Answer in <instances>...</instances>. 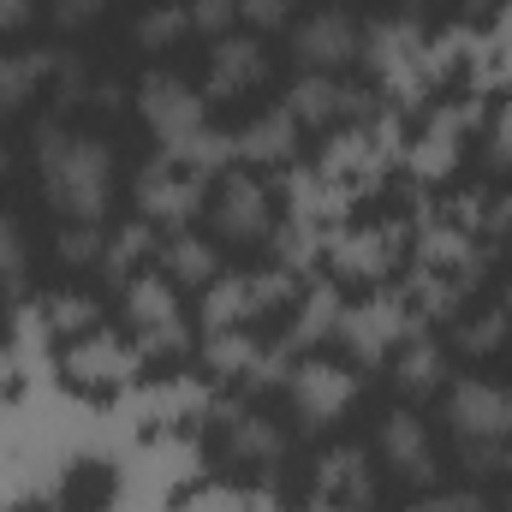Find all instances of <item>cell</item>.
I'll return each instance as SVG.
<instances>
[{"label": "cell", "mask_w": 512, "mask_h": 512, "mask_svg": "<svg viewBox=\"0 0 512 512\" xmlns=\"http://www.w3.org/2000/svg\"><path fill=\"white\" fill-rule=\"evenodd\" d=\"M6 173H12V155H6V149H0V179H6Z\"/></svg>", "instance_id": "cell-41"}, {"label": "cell", "mask_w": 512, "mask_h": 512, "mask_svg": "<svg viewBox=\"0 0 512 512\" xmlns=\"http://www.w3.org/2000/svg\"><path fill=\"white\" fill-rule=\"evenodd\" d=\"M507 334H512V316L501 310V304H489V310H477L471 322H459L453 352H459V358H489V352H501Z\"/></svg>", "instance_id": "cell-25"}, {"label": "cell", "mask_w": 512, "mask_h": 512, "mask_svg": "<svg viewBox=\"0 0 512 512\" xmlns=\"http://www.w3.org/2000/svg\"><path fill=\"white\" fill-rule=\"evenodd\" d=\"M292 6H298V0H239V24H251V30H280V24L292 18Z\"/></svg>", "instance_id": "cell-34"}, {"label": "cell", "mask_w": 512, "mask_h": 512, "mask_svg": "<svg viewBox=\"0 0 512 512\" xmlns=\"http://www.w3.org/2000/svg\"><path fill=\"white\" fill-rule=\"evenodd\" d=\"M286 393H292V411L304 429H328L358 405V376L334 358H304L286 370Z\"/></svg>", "instance_id": "cell-7"}, {"label": "cell", "mask_w": 512, "mask_h": 512, "mask_svg": "<svg viewBox=\"0 0 512 512\" xmlns=\"http://www.w3.org/2000/svg\"><path fill=\"white\" fill-rule=\"evenodd\" d=\"M36 18V0H0V30H24Z\"/></svg>", "instance_id": "cell-37"}, {"label": "cell", "mask_w": 512, "mask_h": 512, "mask_svg": "<svg viewBox=\"0 0 512 512\" xmlns=\"http://www.w3.org/2000/svg\"><path fill=\"white\" fill-rule=\"evenodd\" d=\"M60 48H24V54H0V120L24 114L36 102V90L54 78Z\"/></svg>", "instance_id": "cell-18"}, {"label": "cell", "mask_w": 512, "mask_h": 512, "mask_svg": "<svg viewBox=\"0 0 512 512\" xmlns=\"http://www.w3.org/2000/svg\"><path fill=\"white\" fill-rule=\"evenodd\" d=\"M149 251H155V239H149V221H137V227H126V233H114V239H108V251H102L108 280H131V268H137Z\"/></svg>", "instance_id": "cell-28"}, {"label": "cell", "mask_w": 512, "mask_h": 512, "mask_svg": "<svg viewBox=\"0 0 512 512\" xmlns=\"http://www.w3.org/2000/svg\"><path fill=\"white\" fill-rule=\"evenodd\" d=\"M501 310H507V316H512V286H507V304H501Z\"/></svg>", "instance_id": "cell-42"}, {"label": "cell", "mask_w": 512, "mask_h": 512, "mask_svg": "<svg viewBox=\"0 0 512 512\" xmlns=\"http://www.w3.org/2000/svg\"><path fill=\"white\" fill-rule=\"evenodd\" d=\"M298 120L286 114V102L280 108H262L251 114L245 126L233 131V143H239V161H256V167H286L292 155H298Z\"/></svg>", "instance_id": "cell-17"}, {"label": "cell", "mask_w": 512, "mask_h": 512, "mask_svg": "<svg viewBox=\"0 0 512 512\" xmlns=\"http://www.w3.org/2000/svg\"><path fill=\"white\" fill-rule=\"evenodd\" d=\"M42 316H48V334H84V328H96V304L84 292L42 298Z\"/></svg>", "instance_id": "cell-30"}, {"label": "cell", "mask_w": 512, "mask_h": 512, "mask_svg": "<svg viewBox=\"0 0 512 512\" xmlns=\"http://www.w3.org/2000/svg\"><path fill=\"white\" fill-rule=\"evenodd\" d=\"M209 203V179H197L191 167H179L173 155H155L143 173H137V209L149 227H167V233H185Z\"/></svg>", "instance_id": "cell-5"}, {"label": "cell", "mask_w": 512, "mask_h": 512, "mask_svg": "<svg viewBox=\"0 0 512 512\" xmlns=\"http://www.w3.org/2000/svg\"><path fill=\"white\" fill-rule=\"evenodd\" d=\"M340 316H346V304H340V292L334 286H310L304 298H298V316H292V328H286V352H310V346H322V340H334L340 334Z\"/></svg>", "instance_id": "cell-22"}, {"label": "cell", "mask_w": 512, "mask_h": 512, "mask_svg": "<svg viewBox=\"0 0 512 512\" xmlns=\"http://www.w3.org/2000/svg\"><path fill=\"white\" fill-rule=\"evenodd\" d=\"M393 387L405 399H429L435 387H447V352L429 340V334H411L393 358Z\"/></svg>", "instance_id": "cell-21"}, {"label": "cell", "mask_w": 512, "mask_h": 512, "mask_svg": "<svg viewBox=\"0 0 512 512\" xmlns=\"http://www.w3.org/2000/svg\"><path fill=\"white\" fill-rule=\"evenodd\" d=\"M501 471H512V387H507V435H501Z\"/></svg>", "instance_id": "cell-39"}, {"label": "cell", "mask_w": 512, "mask_h": 512, "mask_svg": "<svg viewBox=\"0 0 512 512\" xmlns=\"http://www.w3.org/2000/svg\"><path fill=\"white\" fill-rule=\"evenodd\" d=\"M417 6H423V0H405V12H417Z\"/></svg>", "instance_id": "cell-43"}, {"label": "cell", "mask_w": 512, "mask_h": 512, "mask_svg": "<svg viewBox=\"0 0 512 512\" xmlns=\"http://www.w3.org/2000/svg\"><path fill=\"white\" fill-rule=\"evenodd\" d=\"M54 96H60V114L78 108V102H90V72H84L78 54H60V66H54Z\"/></svg>", "instance_id": "cell-32"}, {"label": "cell", "mask_w": 512, "mask_h": 512, "mask_svg": "<svg viewBox=\"0 0 512 512\" xmlns=\"http://www.w3.org/2000/svg\"><path fill=\"white\" fill-rule=\"evenodd\" d=\"M358 48H364V24L346 6H322L292 30V60L310 72H340L358 60Z\"/></svg>", "instance_id": "cell-9"}, {"label": "cell", "mask_w": 512, "mask_h": 512, "mask_svg": "<svg viewBox=\"0 0 512 512\" xmlns=\"http://www.w3.org/2000/svg\"><path fill=\"white\" fill-rule=\"evenodd\" d=\"M316 495L346 512H370L376 501V477H370V453L364 447H328L316 459Z\"/></svg>", "instance_id": "cell-16"}, {"label": "cell", "mask_w": 512, "mask_h": 512, "mask_svg": "<svg viewBox=\"0 0 512 512\" xmlns=\"http://www.w3.org/2000/svg\"><path fill=\"white\" fill-rule=\"evenodd\" d=\"M221 417H227V447H233V459H245V465H280L286 435H280L274 417H262L251 405H221Z\"/></svg>", "instance_id": "cell-19"}, {"label": "cell", "mask_w": 512, "mask_h": 512, "mask_svg": "<svg viewBox=\"0 0 512 512\" xmlns=\"http://www.w3.org/2000/svg\"><path fill=\"white\" fill-rule=\"evenodd\" d=\"M286 114H292L298 126L322 131V126H334V120H364V114H370V96L352 90V84H340L334 72H304V78L286 90Z\"/></svg>", "instance_id": "cell-12"}, {"label": "cell", "mask_w": 512, "mask_h": 512, "mask_svg": "<svg viewBox=\"0 0 512 512\" xmlns=\"http://www.w3.org/2000/svg\"><path fill=\"white\" fill-rule=\"evenodd\" d=\"M102 6H108V0H48V18H54L60 30H84L90 18H102Z\"/></svg>", "instance_id": "cell-35"}, {"label": "cell", "mask_w": 512, "mask_h": 512, "mask_svg": "<svg viewBox=\"0 0 512 512\" xmlns=\"http://www.w3.org/2000/svg\"><path fill=\"white\" fill-rule=\"evenodd\" d=\"M102 251H108L102 221H66V227H60V239H54V256H60L66 268H90Z\"/></svg>", "instance_id": "cell-27"}, {"label": "cell", "mask_w": 512, "mask_h": 512, "mask_svg": "<svg viewBox=\"0 0 512 512\" xmlns=\"http://www.w3.org/2000/svg\"><path fill=\"white\" fill-rule=\"evenodd\" d=\"M137 364H143V346L137 340H120V334H84V340H72L66 346V376L84 387H114L137 376Z\"/></svg>", "instance_id": "cell-14"}, {"label": "cell", "mask_w": 512, "mask_h": 512, "mask_svg": "<svg viewBox=\"0 0 512 512\" xmlns=\"http://www.w3.org/2000/svg\"><path fill=\"white\" fill-rule=\"evenodd\" d=\"M185 12H191V30H203V36H233V24H239V0H185Z\"/></svg>", "instance_id": "cell-31"}, {"label": "cell", "mask_w": 512, "mask_h": 512, "mask_svg": "<svg viewBox=\"0 0 512 512\" xmlns=\"http://www.w3.org/2000/svg\"><path fill=\"white\" fill-rule=\"evenodd\" d=\"M161 155H167V149H161ZM173 161H179V167H191L197 179H209V173H227V167L239 161V143H233V131L203 126L185 149H173Z\"/></svg>", "instance_id": "cell-24"}, {"label": "cell", "mask_w": 512, "mask_h": 512, "mask_svg": "<svg viewBox=\"0 0 512 512\" xmlns=\"http://www.w3.org/2000/svg\"><path fill=\"white\" fill-rule=\"evenodd\" d=\"M137 114H143V126L161 137V149L173 155V149H185L197 131L209 126V102H203V90H191L185 78H173V72H143V84H137Z\"/></svg>", "instance_id": "cell-3"}, {"label": "cell", "mask_w": 512, "mask_h": 512, "mask_svg": "<svg viewBox=\"0 0 512 512\" xmlns=\"http://www.w3.org/2000/svg\"><path fill=\"white\" fill-rule=\"evenodd\" d=\"M411 334H417V310H411L405 292H376V298H364V304H352L340 316V340H346V352L358 364H382Z\"/></svg>", "instance_id": "cell-6"}, {"label": "cell", "mask_w": 512, "mask_h": 512, "mask_svg": "<svg viewBox=\"0 0 512 512\" xmlns=\"http://www.w3.org/2000/svg\"><path fill=\"white\" fill-rule=\"evenodd\" d=\"M399 245H405V233H399V227L352 233V239H340V245H334V268H340V274H358V280H376V274H387V268L399 262Z\"/></svg>", "instance_id": "cell-23"}, {"label": "cell", "mask_w": 512, "mask_h": 512, "mask_svg": "<svg viewBox=\"0 0 512 512\" xmlns=\"http://www.w3.org/2000/svg\"><path fill=\"white\" fill-rule=\"evenodd\" d=\"M126 322L143 352H185V310H179L173 280H161V274L126 280Z\"/></svg>", "instance_id": "cell-8"}, {"label": "cell", "mask_w": 512, "mask_h": 512, "mask_svg": "<svg viewBox=\"0 0 512 512\" xmlns=\"http://www.w3.org/2000/svg\"><path fill=\"white\" fill-rule=\"evenodd\" d=\"M292 298V274L286 268H262V274H221L203 286V328H251L268 310H280Z\"/></svg>", "instance_id": "cell-2"}, {"label": "cell", "mask_w": 512, "mask_h": 512, "mask_svg": "<svg viewBox=\"0 0 512 512\" xmlns=\"http://www.w3.org/2000/svg\"><path fill=\"white\" fill-rule=\"evenodd\" d=\"M185 30H191V12L179 0H161V6H149L137 18V48H173Z\"/></svg>", "instance_id": "cell-26"}, {"label": "cell", "mask_w": 512, "mask_h": 512, "mask_svg": "<svg viewBox=\"0 0 512 512\" xmlns=\"http://www.w3.org/2000/svg\"><path fill=\"white\" fill-rule=\"evenodd\" d=\"M364 66L382 78L393 96H417V72H423V24L417 12H387V18H370L364 24Z\"/></svg>", "instance_id": "cell-4"}, {"label": "cell", "mask_w": 512, "mask_h": 512, "mask_svg": "<svg viewBox=\"0 0 512 512\" xmlns=\"http://www.w3.org/2000/svg\"><path fill=\"white\" fill-rule=\"evenodd\" d=\"M459 6H465V12H471V18H477V12H489V6H495V0H459Z\"/></svg>", "instance_id": "cell-40"}, {"label": "cell", "mask_w": 512, "mask_h": 512, "mask_svg": "<svg viewBox=\"0 0 512 512\" xmlns=\"http://www.w3.org/2000/svg\"><path fill=\"white\" fill-rule=\"evenodd\" d=\"M268 78V54L256 36H221L203 66V102H239Z\"/></svg>", "instance_id": "cell-13"}, {"label": "cell", "mask_w": 512, "mask_h": 512, "mask_svg": "<svg viewBox=\"0 0 512 512\" xmlns=\"http://www.w3.org/2000/svg\"><path fill=\"white\" fill-rule=\"evenodd\" d=\"M453 149H459V126L435 120V131H429V143L417 149V173H441V167H453Z\"/></svg>", "instance_id": "cell-33"}, {"label": "cell", "mask_w": 512, "mask_h": 512, "mask_svg": "<svg viewBox=\"0 0 512 512\" xmlns=\"http://www.w3.org/2000/svg\"><path fill=\"white\" fill-rule=\"evenodd\" d=\"M405 512H489V501L471 495V489H459V495H423V501H411Z\"/></svg>", "instance_id": "cell-36"}, {"label": "cell", "mask_w": 512, "mask_h": 512, "mask_svg": "<svg viewBox=\"0 0 512 512\" xmlns=\"http://www.w3.org/2000/svg\"><path fill=\"white\" fill-rule=\"evenodd\" d=\"M155 256H161V274L173 286H209V280H221V251L209 239H197V233H167L155 245Z\"/></svg>", "instance_id": "cell-20"}, {"label": "cell", "mask_w": 512, "mask_h": 512, "mask_svg": "<svg viewBox=\"0 0 512 512\" xmlns=\"http://www.w3.org/2000/svg\"><path fill=\"white\" fill-rule=\"evenodd\" d=\"M441 411H447L453 441H501L507 435V387H495V382H477V376L453 382L447 399H441Z\"/></svg>", "instance_id": "cell-11"}, {"label": "cell", "mask_w": 512, "mask_h": 512, "mask_svg": "<svg viewBox=\"0 0 512 512\" xmlns=\"http://www.w3.org/2000/svg\"><path fill=\"white\" fill-rule=\"evenodd\" d=\"M24 268H30L24 227H18V215L0 209V292H18V286H24Z\"/></svg>", "instance_id": "cell-29"}, {"label": "cell", "mask_w": 512, "mask_h": 512, "mask_svg": "<svg viewBox=\"0 0 512 512\" xmlns=\"http://www.w3.org/2000/svg\"><path fill=\"white\" fill-rule=\"evenodd\" d=\"M209 221L221 239L233 245H256V239H274V197L256 185V173H227L215 203H209Z\"/></svg>", "instance_id": "cell-10"}, {"label": "cell", "mask_w": 512, "mask_h": 512, "mask_svg": "<svg viewBox=\"0 0 512 512\" xmlns=\"http://www.w3.org/2000/svg\"><path fill=\"white\" fill-rule=\"evenodd\" d=\"M36 167H42V197L66 221H102L114 203V149L90 131H72L66 120L36 126Z\"/></svg>", "instance_id": "cell-1"}, {"label": "cell", "mask_w": 512, "mask_h": 512, "mask_svg": "<svg viewBox=\"0 0 512 512\" xmlns=\"http://www.w3.org/2000/svg\"><path fill=\"white\" fill-rule=\"evenodd\" d=\"M382 459L393 477H405V483H435L441 477V459H435V447H429V429H423V417L417 411H387L382 417Z\"/></svg>", "instance_id": "cell-15"}, {"label": "cell", "mask_w": 512, "mask_h": 512, "mask_svg": "<svg viewBox=\"0 0 512 512\" xmlns=\"http://www.w3.org/2000/svg\"><path fill=\"white\" fill-rule=\"evenodd\" d=\"M489 227L507 239V251H512V203H501V215H489Z\"/></svg>", "instance_id": "cell-38"}]
</instances>
